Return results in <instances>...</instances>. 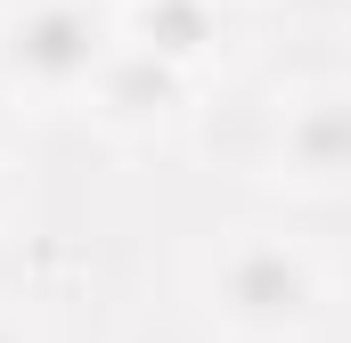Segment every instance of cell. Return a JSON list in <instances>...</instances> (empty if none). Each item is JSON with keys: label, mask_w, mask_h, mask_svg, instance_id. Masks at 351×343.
<instances>
[{"label": "cell", "mask_w": 351, "mask_h": 343, "mask_svg": "<svg viewBox=\"0 0 351 343\" xmlns=\"http://www.w3.org/2000/svg\"><path fill=\"white\" fill-rule=\"evenodd\" d=\"M90 58V16L82 8H49V16H33V33H25V66H41V74H74Z\"/></svg>", "instance_id": "6da1fadb"}, {"label": "cell", "mask_w": 351, "mask_h": 343, "mask_svg": "<svg viewBox=\"0 0 351 343\" xmlns=\"http://www.w3.org/2000/svg\"><path fill=\"white\" fill-rule=\"evenodd\" d=\"M229 294H237L245 311H294V303H302V270L286 254H245L229 270Z\"/></svg>", "instance_id": "7a4b0ae2"}]
</instances>
